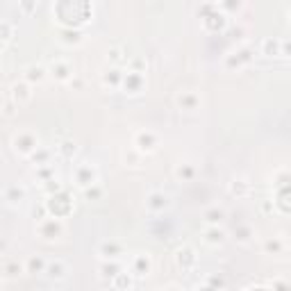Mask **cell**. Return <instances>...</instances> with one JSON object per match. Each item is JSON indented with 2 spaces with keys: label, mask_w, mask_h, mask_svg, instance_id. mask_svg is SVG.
I'll return each instance as SVG.
<instances>
[{
  "label": "cell",
  "mask_w": 291,
  "mask_h": 291,
  "mask_svg": "<svg viewBox=\"0 0 291 291\" xmlns=\"http://www.w3.org/2000/svg\"><path fill=\"white\" fill-rule=\"evenodd\" d=\"M16 109H18V105L5 94L3 96V119H14V116H16Z\"/></svg>",
  "instance_id": "cell-24"
},
{
  "label": "cell",
  "mask_w": 291,
  "mask_h": 291,
  "mask_svg": "<svg viewBox=\"0 0 291 291\" xmlns=\"http://www.w3.org/2000/svg\"><path fill=\"white\" fill-rule=\"evenodd\" d=\"M100 271H103V278H109V280H114L116 275H119V273H121V271H123V268H121V264L111 262V264H105V266L100 268Z\"/></svg>",
  "instance_id": "cell-27"
},
{
  "label": "cell",
  "mask_w": 291,
  "mask_h": 291,
  "mask_svg": "<svg viewBox=\"0 0 291 291\" xmlns=\"http://www.w3.org/2000/svg\"><path fill=\"white\" fill-rule=\"evenodd\" d=\"M69 273V266L64 264V259H48V266H46V275L50 280H64Z\"/></svg>",
  "instance_id": "cell-10"
},
{
  "label": "cell",
  "mask_w": 291,
  "mask_h": 291,
  "mask_svg": "<svg viewBox=\"0 0 291 291\" xmlns=\"http://www.w3.org/2000/svg\"><path fill=\"white\" fill-rule=\"evenodd\" d=\"M73 177L82 189H89L98 182V171H96V166H91V164H80V166H75Z\"/></svg>",
  "instance_id": "cell-3"
},
{
  "label": "cell",
  "mask_w": 291,
  "mask_h": 291,
  "mask_svg": "<svg viewBox=\"0 0 291 291\" xmlns=\"http://www.w3.org/2000/svg\"><path fill=\"white\" fill-rule=\"evenodd\" d=\"M46 266H48V259L41 257V255H30L28 262H25V271L28 273H46Z\"/></svg>",
  "instance_id": "cell-13"
},
{
  "label": "cell",
  "mask_w": 291,
  "mask_h": 291,
  "mask_svg": "<svg viewBox=\"0 0 291 291\" xmlns=\"http://www.w3.org/2000/svg\"><path fill=\"white\" fill-rule=\"evenodd\" d=\"M234 234H237V241L248 243L250 237H253V228H250V226H239L237 230H234Z\"/></svg>",
  "instance_id": "cell-26"
},
{
  "label": "cell",
  "mask_w": 291,
  "mask_h": 291,
  "mask_svg": "<svg viewBox=\"0 0 291 291\" xmlns=\"http://www.w3.org/2000/svg\"><path fill=\"white\" fill-rule=\"evenodd\" d=\"M282 248H284V243L280 237H273V239H266V241H264V253L266 255H280Z\"/></svg>",
  "instance_id": "cell-22"
},
{
  "label": "cell",
  "mask_w": 291,
  "mask_h": 291,
  "mask_svg": "<svg viewBox=\"0 0 291 291\" xmlns=\"http://www.w3.org/2000/svg\"><path fill=\"white\" fill-rule=\"evenodd\" d=\"M84 193H86V198H89V200H91V198H98V196H103V189H100V187H96L94 185V189H84Z\"/></svg>",
  "instance_id": "cell-30"
},
{
  "label": "cell",
  "mask_w": 291,
  "mask_h": 291,
  "mask_svg": "<svg viewBox=\"0 0 291 291\" xmlns=\"http://www.w3.org/2000/svg\"><path fill=\"white\" fill-rule=\"evenodd\" d=\"M30 160H32L34 164H37V168H39V166H50V150L41 146L32 157H30Z\"/></svg>",
  "instance_id": "cell-23"
},
{
  "label": "cell",
  "mask_w": 291,
  "mask_h": 291,
  "mask_svg": "<svg viewBox=\"0 0 291 291\" xmlns=\"http://www.w3.org/2000/svg\"><path fill=\"white\" fill-rule=\"evenodd\" d=\"M3 273H5V280H16L18 275L28 273V271H25L23 264H18V259H5Z\"/></svg>",
  "instance_id": "cell-12"
},
{
  "label": "cell",
  "mask_w": 291,
  "mask_h": 291,
  "mask_svg": "<svg viewBox=\"0 0 291 291\" xmlns=\"http://www.w3.org/2000/svg\"><path fill=\"white\" fill-rule=\"evenodd\" d=\"M7 96H9V98H12L18 107H21V105H25V103H30V100H32V84L25 82V80H16V82L9 86Z\"/></svg>",
  "instance_id": "cell-2"
},
{
  "label": "cell",
  "mask_w": 291,
  "mask_h": 291,
  "mask_svg": "<svg viewBox=\"0 0 291 291\" xmlns=\"http://www.w3.org/2000/svg\"><path fill=\"white\" fill-rule=\"evenodd\" d=\"M34 7H37V5H28V3H23V5H21L23 12H30V9H34Z\"/></svg>",
  "instance_id": "cell-32"
},
{
  "label": "cell",
  "mask_w": 291,
  "mask_h": 291,
  "mask_svg": "<svg viewBox=\"0 0 291 291\" xmlns=\"http://www.w3.org/2000/svg\"><path fill=\"white\" fill-rule=\"evenodd\" d=\"M175 175H177V177H182V175H185L187 180H189V177H193V168H191V166H187V164H182V166H177Z\"/></svg>",
  "instance_id": "cell-29"
},
{
  "label": "cell",
  "mask_w": 291,
  "mask_h": 291,
  "mask_svg": "<svg viewBox=\"0 0 291 291\" xmlns=\"http://www.w3.org/2000/svg\"><path fill=\"white\" fill-rule=\"evenodd\" d=\"M12 148H14V152H18V155L32 157L41 146H39V137L34 135V132H30V130H18L16 135L12 137Z\"/></svg>",
  "instance_id": "cell-1"
},
{
  "label": "cell",
  "mask_w": 291,
  "mask_h": 291,
  "mask_svg": "<svg viewBox=\"0 0 291 291\" xmlns=\"http://www.w3.org/2000/svg\"><path fill=\"white\" fill-rule=\"evenodd\" d=\"M262 53L268 55V57L282 55V41H280V39H266V41L262 43Z\"/></svg>",
  "instance_id": "cell-18"
},
{
  "label": "cell",
  "mask_w": 291,
  "mask_h": 291,
  "mask_svg": "<svg viewBox=\"0 0 291 291\" xmlns=\"http://www.w3.org/2000/svg\"><path fill=\"white\" fill-rule=\"evenodd\" d=\"M203 218H205L207 226H218V223L226 218V212H223L221 207H209L205 214H203Z\"/></svg>",
  "instance_id": "cell-17"
},
{
  "label": "cell",
  "mask_w": 291,
  "mask_h": 291,
  "mask_svg": "<svg viewBox=\"0 0 291 291\" xmlns=\"http://www.w3.org/2000/svg\"><path fill=\"white\" fill-rule=\"evenodd\" d=\"M282 55H291V41H282Z\"/></svg>",
  "instance_id": "cell-31"
},
{
  "label": "cell",
  "mask_w": 291,
  "mask_h": 291,
  "mask_svg": "<svg viewBox=\"0 0 291 291\" xmlns=\"http://www.w3.org/2000/svg\"><path fill=\"white\" fill-rule=\"evenodd\" d=\"M121 253H123V248H121V243H116V241H105L103 246H100V255H103L105 259H111V262H114Z\"/></svg>",
  "instance_id": "cell-15"
},
{
  "label": "cell",
  "mask_w": 291,
  "mask_h": 291,
  "mask_svg": "<svg viewBox=\"0 0 291 291\" xmlns=\"http://www.w3.org/2000/svg\"><path fill=\"white\" fill-rule=\"evenodd\" d=\"M132 273L139 275V278L150 273V257L148 255H137L135 262H132Z\"/></svg>",
  "instance_id": "cell-14"
},
{
  "label": "cell",
  "mask_w": 291,
  "mask_h": 291,
  "mask_svg": "<svg viewBox=\"0 0 291 291\" xmlns=\"http://www.w3.org/2000/svg\"><path fill=\"white\" fill-rule=\"evenodd\" d=\"M226 239H228L226 230L218 228V226H207L203 230V241H205L207 246H223Z\"/></svg>",
  "instance_id": "cell-5"
},
{
  "label": "cell",
  "mask_w": 291,
  "mask_h": 291,
  "mask_svg": "<svg viewBox=\"0 0 291 291\" xmlns=\"http://www.w3.org/2000/svg\"><path fill=\"white\" fill-rule=\"evenodd\" d=\"M248 191H250V185L246 180H232L230 182V193H232V196L243 198V196H248Z\"/></svg>",
  "instance_id": "cell-21"
},
{
  "label": "cell",
  "mask_w": 291,
  "mask_h": 291,
  "mask_svg": "<svg viewBox=\"0 0 291 291\" xmlns=\"http://www.w3.org/2000/svg\"><path fill=\"white\" fill-rule=\"evenodd\" d=\"M111 289L114 291H130L132 289V275H127L125 271H121V273L111 280Z\"/></svg>",
  "instance_id": "cell-16"
},
{
  "label": "cell",
  "mask_w": 291,
  "mask_h": 291,
  "mask_svg": "<svg viewBox=\"0 0 291 291\" xmlns=\"http://www.w3.org/2000/svg\"><path fill=\"white\" fill-rule=\"evenodd\" d=\"M177 105H180V109H196V105H198V96H193V94H189V91H182L180 96H177Z\"/></svg>",
  "instance_id": "cell-19"
},
{
  "label": "cell",
  "mask_w": 291,
  "mask_h": 291,
  "mask_svg": "<svg viewBox=\"0 0 291 291\" xmlns=\"http://www.w3.org/2000/svg\"><path fill=\"white\" fill-rule=\"evenodd\" d=\"M57 152L62 157H66V160H71V157L78 152V144H75L73 139H66V141H59L57 144Z\"/></svg>",
  "instance_id": "cell-20"
},
{
  "label": "cell",
  "mask_w": 291,
  "mask_h": 291,
  "mask_svg": "<svg viewBox=\"0 0 291 291\" xmlns=\"http://www.w3.org/2000/svg\"><path fill=\"white\" fill-rule=\"evenodd\" d=\"M50 75H53L55 80H59V82L73 80V71H71V66L66 62H62V59H55V62L50 64Z\"/></svg>",
  "instance_id": "cell-6"
},
{
  "label": "cell",
  "mask_w": 291,
  "mask_h": 291,
  "mask_svg": "<svg viewBox=\"0 0 291 291\" xmlns=\"http://www.w3.org/2000/svg\"><path fill=\"white\" fill-rule=\"evenodd\" d=\"M12 34H14V25L3 21L0 23V37H3V48H7L9 41H12Z\"/></svg>",
  "instance_id": "cell-25"
},
{
  "label": "cell",
  "mask_w": 291,
  "mask_h": 291,
  "mask_svg": "<svg viewBox=\"0 0 291 291\" xmlns=\"http://www.w3.org/2000/svg\"><path fill=\"white\" fill-rule=\"evenodd\" d=\"M37 230L43 239H57L59 234L64 232V223L55 216H46V218H41V223H39Z\"/></svg>",
  "instance_id": "cell-4"
},
{
  "label": "cell",
  "mask_w": 291,
  "mask_h": 291,
  "mask_svg": "<svg viewBox=\"0 0 291 291\" xmlns=\"http://www.w3.org/2000/svg\"><path fill=\"white\" fill-rule=\"evenodd\" d=\"M48 78V69L46 66H41V64H32V66H28L25 69V82H30V84H34V82H43V80Z\"/></svg>",
  "instance_id": "cell-11"
},
{
  "label": "cell",
  "mask_w": 291,
  "mask_h": 291,
  "mask_svg": "<svg viewBox=\"0 0 291 291\" xmlns=\"http://www.w3.org/2000/svg\"><path fill=\"white\" fill-rule=\"evenodd\" d=\"M107 57H109L111 64H123V62H127V55H123V50H121V48H111L109 53H107Z\"/></svg>",
  "instance_id": "cell-28"
},
{
  "label": "cell",
  "mask_w": 291,
  "mask_h": 291,
  "mask_svg": "<svg viewBox=\"0 0 291 291\" xmlns=\"http://www.w3.org/2000/svg\"><path fill=\"white\" fill-rule=\"evenodd\" d=\"M137 150L139 152H155L157 150V137L152 132H139L135 139Z\"/></svg>",
  "instance_id": "cell-7"
},
{
  "label": "cell",
  "mask_w": 291,
  "mask_h": 291,
  "mask_svg": "<svg viewBox=\"0 0 291 291\" xmlns=\"http://www.w3.org/2000/svg\"><path fill=\"white\" fill-rule=\"evenodd\" d=\"M146 205L150 212H162V209H166L171 205V200H168V196L164 191H152L150 196L146 198Z\"/></svg>",
  "instance_id": "cell-9"
},
{
  "label": "cell",
  "mask_w": 291,
  "mask_h": 291,
  "mask_svg": "<svg viewBox=\"0 0 291 291\" xmlns=\"http://www.w3.org/2000/svg\"><path fill=\"white\" fill-rule=\"evenodd\" d=\"M3 196H5V200H7V205H21V203L25 200V187L21 185H7L5 187V191H3Z\"/></svg>",
  "instance_id": "cell-8"
}]
</instances>
